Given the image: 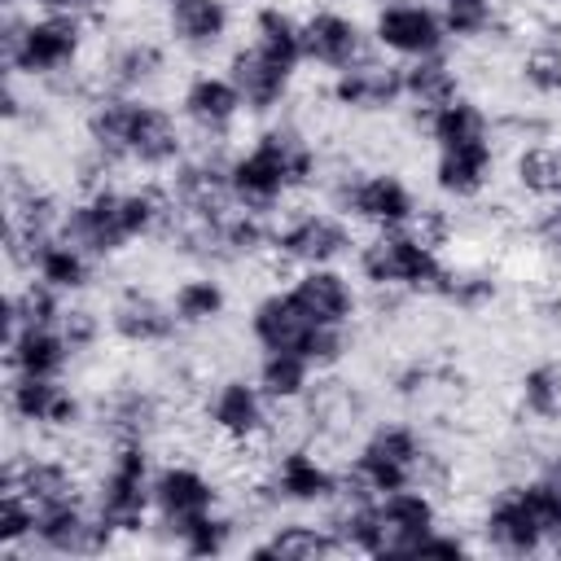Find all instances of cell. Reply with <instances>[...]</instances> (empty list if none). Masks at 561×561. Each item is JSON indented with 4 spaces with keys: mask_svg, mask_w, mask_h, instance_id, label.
<instances>
[{
    "mask_svg": "<svg viewBox=\"0 0 561 561\" xmlns=\"http://www.w3.org/2000/svg\"><path fill=\"white\" fill-rule=\"evenodd\" d=\"M105 320H110V337L131 346V351H153V346H171L184 329L175 320V307L171 298L153 294L149 285L131 280V285H118L110 307H105Z\"/></svg>",
    "mask_w": 561,
    "mask_h": 561,
    "instance_id": "cell-20",
    "label": "cell"
},
{
    "mask_svg": "<svg viewBox=\"0 0 561 561\" xmlns=\"http://www.w3.org/2000/svg\"><path fill=\"white\" fill-rule=\"evenodd\" d=\"M517 412L535 425H561V355H543L517 373Z\"/></svg>",
    "mask_w": 561,
    "mask_h": 561,
    "instance_id": "cell-43",
    "label": "cell"
},
{
    "mask_svg": "<svg viewBox=\"0 0 561 561\" xmlns=\"http://www.w3.org/2000/svg\"><path fill=\"white\" fill-rule=\"evenodd\" d=\"M320 377H324V373H320ZM298 408L307 412L311 434H329V438H342V434H351V430L364 421V399H359V390L346 386V381H337V377L316 381L311 394H307Z\"/></svg>",
    "mask_w": 561,
    "mask_h": 561,
    "instance_id": "cell-40",
    "label": "cell"
},
{
    "mask_svg": "<svg viewBox=\"0 0 561 561\" xmlns=\"http://www.w3.org/2000/svg\"><path fill=\"white\" fill-rule=\"evenodd\" d=\"M175 114L184 118V127L202 140V145H224L241 114H245V101L237 92V83L228 79V70H193L184 83H180V96H175Z\"/></svg>",
    "mask_w": 561,
    "mask_h": 561,
    "instance_id": "cell-19",
    "label": "cell"
},
{
    "mask_svg": "<svg viewBox=\"0 0 561 561\" xmlns=\"http://www.w3.org/2000/svg\"><path fill=\"white\" fill-rule=\"evenodd\" d=\"M171 66V44L153 35H123L96 61V88L123 96H149Z\"/></svg>",
    "mask_w": 561,
    "mask_h": 561,
    "instance_id": "cell-23",
    "label": "cell"
},
{
    "mask_svg": "<svg viewBox=\"0 0 561 561\" xmlns=\"http://www.w3.org/2000/svg\"><path fill=\"white\" fill-rule=\"evenodd\" d=\"M83 145L105 153L118 171L136 167L149 175H171L188 153V127L153 96L96 92L83 110Z\"/></svg>",
    "mask_w": 561,
    "mask_h": 561,
    "instance_id": "cell-1",
    "label": "cell"
},
{
    "mask_svg": "<svg viewBox=\"0 0 561 561\" xmlns=\"http://www.w3.org/2000/svg\"><path fill=\"white\" fill-rule=\"evenodd\" d=\"M456 96H465V75H460V66H456L447 53L403 61V105H408L416 118H425V114L451 105Z\"/></svg>",
    "mask_w": 561,
    "mask_h": 561,
    "instance_id": "cell-34",
    "label": "cell"
},
{
    "mask_svg": "<svg viewBox=\"0 0 561 561\" xmlns=\"http://www.w3.org/2000/svg\"><path fill=\"white\" fill-rule=\"evenodd\" d=\"M416 123H421V131H425V140H430L434 149L495 136V118H491L486 105L473 101V96H456L451 105H443V110H434V114H425V118H416Z\"/></svg>",
    "mask_w": 561,
    "mask_h": 561,
    "instance_id": "cell-41",
    "label": "cell"
},
{
    "mask_svg": "<svg viewBox=\"0 0 561 561\" xmlns=\"http://www.w3.org/2000/svg\"><path fill=\"white\" fill-rule=\"evenodd\" d=\"M39 508L13 486H0V557L4 561H26L31 539H35Z\"/></svg>",
    "mask_w": 561,
    "mask_h": 561,
    "instance_id": "cell-48",
    "label": "cell"
},
{
    "mask_svg": "<svg viewBox=\"0 0 561 561\" xmlns=\"http://www.w3.org/2000/svg\"><path fill=\"white\" fill-rule=\"evenodd\" d=\"M61 215H66V202L48 184H39L35 175H22L9 162V175H4V254H9L13 272H22L31 245L61 232Z\"/></svg>",
    "mask_w": 561,
    "mask_h": 561,
    "instance_id": "cell-12",
    "label": "cell"
},
{
    "mask_svg": "<svg viewBox=\"0 0 561 561\" xmlns=\"http://www.w3.org/2000/svg\"><path fill=\"white\" fill-rule=\"evenodd\" d=\"M61 237L83 245L96 263H114L118 254H127L136 245V237L127 228L123 184H105V188H88V193L70 197L66 215H61Z\"/></svg>",
    "mask_w": 561,
    "mask_h": 561,
    "instance_id": "cell-15",
    "label": "cell"
},
{
    "mask_svg": "<svg viewBox=\"0 0 561 561\" xmlns=\"http://www.w3.org/2000/svg\"><path fill=\"white\" fill-rule=\"evenodd\" d=\"M324 197L333 210H342L351 224L368 232L412 228L425 206L412 180L394 167H342L324 180Z\"/></svg>",
    "mask_w": 561,
    "mask_h": 561,
    "instance_id": "cell-7",
    "label": "cell"
},
{
    "mask_svg": "<svg viewBox=\"0 0 561 561\" xmlns=\"http://www.w3.org/2000/svg\"><path fill=\"white\" fill-rule=\"evenodd\" d=\"M224 508V486L197 460H162L153 473V530L167 539L171 530Z\"/></svg>",
    "mask_w": 561,
    "mask_h": 561,
    "instance_id": "cell-17",
    "label": "cell"
},
{
    "mask_svg": "<svg viewBox=\"0 0 561 561\" xmlns=\"http://www.w3.org/2000/svg\"><path fill=\"white\" fill-rule=\"evenodd\" d=\"M324 180L320 145L294 123V118H267L250 145L228 153V193L232 206L272 215L280 202H289L302 188H316Z\"/></svg>",
    "mask_w": 561,
    "mask_h": 561,
    "instance_id": "cell-2",
    "label": "cell"
},
{
    "mask_svg": "<svg viewBox=\"0 0 561 561\" xmlns=\"http://www.w3.org/2000/svg\"><path fill=\"white\" fill-rule=\"evenodd\" d=\"M434 9L451 44H482L504 26L500 0H434Z\"/></svg>",
    "mask_w": 561,
    "mask_h": 561,
    "instance_id": "cell-47",
    "label": "cell"
},
{
    "mask_svg": "<svg viewBox=\"0 0 561 561\" xmlns=\"http://www.w3.org/2000/svg\"><path fill=\"white\" fill-rule=\"evenodd\" d=\"M237 26L232 0H167L162 4V35L175 53L206 61L228 48Z\"/></svg>",
    "mask_w": 561,
    "mask_h": 561,
    "instance_id": "cell-22",
    "label": "cell"
},
{
    "mask_svg": "<svg viewBox=\"0 0 561 561\" xmlns=\"http://www.w3.org/2000/svg\"><path fill=\"white\" fill-rule=\"evenodd\" d=\"M368 35H373V48L394 57V61L434 57V53H447V44H451L434 0H381V4H373Z\"/></svg>",
    "mask_w": 561,
    "mask_h": 561,
    "instance_id": "cell-16",
    "label": "cell"
},
{
    "mask_svg": "<svg viewBox=\"0 0 561 561\" xmlns=\"http://www.w3.org/2000/svg\"><path fill=\"white\" fill-rule=\"evenodd\" d=\"M153 473L158 460L145 438L105 443V460L88 486V500L118 543L153 530Z\"/></svg>",
    "mask_w": 561,
    "mask_h": 561,
    "instance_id": "cell-5",
    "label": "cell"
},
{
    "mask_svg": "<svg viewBox=\"0 0 561 561\" xmlns=\"http://www.w3.org/2000/svg\"><path fill=\"white\" fill-rule=\"evenodd\" d=\"M57 329L66 333V342L75 346V355H88V351H96V346L105 342L110 320H105V311H96L92 302H83V298H66V311H61Z\"/></svg>",
    "mask_w": 561,
    "mask_h": 561,
    "instance_id": "cell-49",
    "label": "cell"
},
{
    "mask_svg": "<svg viewBox=\"0 0 561 561\" xmlns=\"http://www.w3.org/2000/svg\"><path fill=\"white\" fill-rule=\"evenodd\" d=\"M508 175H513V188L530 202H557L561 197V140L557 136H543V140H526L513 149L508 158Z\"/></svg>",
    "mask_w": 561,
    "mask_h": 561,
    "instance_id": "cell-37",
    "label": "cell"
},
{
    "mask_svg": "<svg viewBox=\"0 0 561 561\" xmlns=\"http://www.w3.org/2000/svg\"><path fill=\"white\" fill-rule=\"evenodd\" d=\"M88 53V22L57 9H4L0 18V66L31 88H57L79 75Z\"/></svg>",
    "mask_w": 561,
    "mask_h": 561,
    "instance_id": "cell-4",
    "label": "cell"
},
{
    "mask_svg": "<svg viewBox=\"0 0 561 561\" xmlns=\"http://www.w3.org/2000/svg\"><path fill=\"white\" fill-rule=\"evenodd\" d=\"M167 188H171L180 215H224V210H232V193H228V153H224L219 145L188 149L184 162L167 175Z\"/></svg>",
    "mask_w": 561,
    "mask_h": 561,
    "instance_id": "cell-26",
    "label": "cell"
},
{
    "mask_svg": "<svg viewBox=\"0 0 561 561\" xmlns=\"http://www.w3.org/2000/svg\"><path fill=\"white\" fill-rule=\"evenodd\" d=\"M171 307H175V320L180 329L188 333H202V329H215L228 307H232V294L224 285V276L215 267H197V272H184L175 285H171Z\"/></svg>",
    "mask_w": 561,
    "mask_h": 561,
    "instance_id": "cell-35",
    "label": "cell"
},
{
    "mask_svg": "<svg viewBox=\"0 0 561 561\" xmlns=\"http://www.w3.org/2000/svg\"><path fill=\"white\" fill-rule=\"evenodd\" d=\"M368 53H377V48H373L368 22L355 9L329 0V4H316V9L302 13V57H307V66L337 75V70L364 61Z\"/></svg>",
    "mask_w": 561,
    "mask_h": 561,
    "instance_id": "cell-18",
    "label": "cell"
},
{
    "mask_svg": "<svg viewBox=\"0 0 561 561\" xmlns=\"http://www.w3.org/2000/svg\"><path fill=\"white\" fill-rule=\"evenodd\" d=\"M469 552H478L473 535H465L456 526H438V530H430V539L421 543L416 557H469Z\"/></svg>",
    "mask_w": 561,
    "mask_h": 561,
    "instance_id": "cell-52",
    "label": "cell"
},
{
    "mask_svg": "<svg viewBox=\"0 0 561 561\" xmlns=\"http://www.w3.org/2000/svg\"><path fill=\"white\" fill-rule=\"evenodd\" d=\"M434 298L443 307H451V311L478 316V311H486L500 298V276L486 263H447L443 276H438Z\"/></svg>",
    "mask_w": 561,
    "mask_h": 561,
    "instance_id": "cell-42",
    "label": "cell"
},
{
    "mask_svg": "<svg viewBox=\"0 0 561 561\" xmlns=\"http://www.w3.org/2000/svg\"><path fill=\"white\" fill-rule=\"evenodd\" d=\"M206 430L228 447H254L272 430V399L259 390L254 373H224L202 394Z\"/></svg>",
    "mask_w": 561,
    "mask_h": 561,
    "instance_id": "cell-10",
    "label": "cell"
},
{
    "mask_svg": "<svg viewBox=\"0 0 561 561\" xmlns=\"http://www.w3.org/2000/svg\"><path fill=\"white\" fill-rule=\"evenodd\" d=\"M232 4H237V0H232Z\"/></svg>",
    "mask_w": 561,
    "mask_h": 561,
    "instance_id": "cell-58",
    "label": "cell"
},
{
    "mask_svg": "<svg viewBox=\"0 0 561 561\" xmlns=\"http://www.w3.org/2000/svg\"><path fill=\"white\" fill-rule=\"evenodd\" d=\"M250 44L259 53H267L272 61L289 66V70L307 66V57H302V18L285 4H276V0H263V4L250 9Z\"/></svg>",
    "mask_w": 561,
    "mask_h": 561,
    "instance_id": "cell-38",
    "label": "cell"
},
{
    "mask_svg": "<svg viewBox=\"0 0 561 561\" xmlns=\"http://www.w3.org/2000/svg\"><path fill=\"white\" fill-rule=\"evenodd\" d=\"M237 530H241V517L232 508H215L180 530L167 535V548L180 552V557H197V561H210V557H224L237 548Z\"/></svg>",
    "mask_w": 561,
    "mask_h": 561,
    "instance_id": "cell-44",
    "label": "cell"
},
{
    "mask_svg": "<svg viewBox=\"0 0 561 561\" xmlns=\"http://www.w3.org/2000/svg\"><path fill=\"white\" fill-rule=\"evenodd\" d=\"M96 267H101V263H96L83 245H75L70 237L53 232V237H44L39 245H31V254H26V263H22V276L44 280V285L57 289L61 298H83V294L96 285Z\"/></svg>",
    "mask_w": 561,
    "mask_h": 561,
    "instance_id": "cell-30",
    "label": "cell"
},
{
    "mask_svg": "<svg viewBox=\"0 0 561 561\" xmlns=\"http://www.w3.org/2000/svg\"><path fill=\"white\" fill-rule=\"evenodd\" d=\"M294 302L307 311L311 324H342L351 329L359 320V280H351V272L342 263H324V267H294L289 285Z\"/></svg>",
    "mask_w": 561,
    "mask_h": 561,
    "instance_id": "cell-25",
    "label": "cell"
},
{
    "mask_svg": "<svg viewBox=\"0 0 561 561\" xmlns=\"http://www.w3.org/2000/svg\"><path fill=\"white\" fill-rule=\"evenodd\" d=\"M447 259L438 245H430L416 228H386L359 241L355 250V276L364 289L386 298H434L438 276Z\"/></svg>",
    "mask_w": 561,
    "mask_h": 561,
    "instance_id": "cell-6",
    "label": "cell"
},
{
    "mask_svg": "<svg viewBox=\"0 0 561 561\" xmlns=\"http://www.w3.org/2000/svg\"><path fill=\"white\" fill-rule=\"evenodd\" d=\"M75 346L57 324H31L4 333V373L9 377H66L75 364Z\"/></svg>",
    "mask_w": 561,
    "mask_h": 561,
    "instance_id": "cell-32",
    "label": "cell"
},
{
    "mask_svg": "<svg viewBox=\"0 0 561 561\" xmlns=\"http://www.w3.org/2000/svg\"><path fill=\"white\" fill-rule=\"evenodd\" d=\"M48 9H57V13H75V18H83V22H92L101 9H105V0H53Z\"/></svg>",
    "mask_w": 561,
    "mask_h": 561,
    "instance_id": "cell-54",
    "label": "cell"
},
{
    "mask_svg": "<svg viewBox=\"0 0 561 561\" xmlns=\"http://www.w3.org/2000/svg\"><path fill=\"white\" fill-rule=\"evenodd\" d=\"M443 381H447V368L434 364V359H408V364H399V368L390 373V390H394L399 399H421V394H430V390L443 386Z\"/></svg>",
    "mask_w": 561,
    "mask_h": 561,
    "instance_id": "cell-51",
    "label": "cell"
},
{
    "mask_svg": "<svg viewBox=\"0 0 561 561\" xmlns=\"http://www.w3.org/2000/svg\"><path fill=\"white\" fill-rule=\"evenodd\" d=\"M61 311H66V298L57 289H48L35 276H22L9 285V298H4V333L31 329V324H57Z\"/></svg>",
    "mask_w": 561,
    "mask_h": 561,
    "instance_id": "cell-45",
    "label": "cell"
},
{
    "mask_svg": "<svg viewBox=\"0 0 561 561\" xmlns=\"http://www.w3.org/2000/svg\"><path fill=\"white\" fill-rule=\"evenodd\" d=\"M517 79L535 101H561V31H543L517 57Z\"/></svg>",
    "mask_w": 561,
    "mask_h": 561,
    "instance_id": "cell-46",
    "label": "cell"
},
{
    "mask_svg": "<svg viewBox=\"0 0 561 561\" xmlns=\"http://www.w3.org/2000/svg\"><path fill=\"white\" fill-rule=\"evenodd\" d=\"M92 421H96L105 443H123V438L149 443L162 430V394L153 386H140V381L105 386L92 403Z\"/></svg>",
    "mask_w": 561,
    "mask_h": 561,
    "instance_id": "cell-29",
    "label": "cell"
},
{
    "mask_svg": "<svg viewBox=\"0 0 561 561\" xmlns=\"http://www.w3.org/2000/svg\"><path fill=\"white\" fill-rule=\"evenodd\" d=\"M4 412L35 434H75L92 421V403L66 377H9Z\"/></svg>",
    "mask_w": 561,
    "mask_h": 561,
    "instance_id": "cell-13",
    "label": "cell"
},
{
    "mask_svg": "<svg viewBox=\"0 0 561 561\" xmlns=\"http://www.w3.org/2000/svg\"><path fill=\"white\" fill-rule=\"evenodd\" d=\"M263 478L272 486L276 508H329L342 495V469L329 465L311 443H285L267 456Z\"/></svg>",
    "mask_w": 561,
    "mask_h": 561,
    "instance_id": "cell-11",
    "label": "cell"
},
{
    "mask_svg": "<svg viewBox=\"0 0 561 561\" xmlns=\"http://www.w3.org/2000/svg\"><path fill=\"white\" fill-rule=\"evenodd\" d=\"M333 4H346V9H351V4H355V0H333ZM373 4H381V0H373Z\"/></svg>",
    "mask_w": 561,
    "mask_h": 561,
    "instance_id": "cell-57",
    "label": "cell"
},
{
    "mask_svg": "<svg viewBox=\"0 0 561 561\" xmlns=\"http://www.w3.org/2000/svg\"><path fill=\"white\" fill-rule=\"evenodd\" d=\"M329 101L346 114H390L403 105V61L368 53L329 79Z\"/></svg>",
    "mask_w": 561,
    "mask_h": 561,
    "instance_id": "cell-24",
    "label": "cell"
},
{
    "mask_svg": "<svg viewBox=\"0 0 561 561\" xmlns=\"http://www.w3.org/2000/svg\"><path fill=\"white\" fill-rule=\"evenodd\" d=\"M114 548H118V539H114L110 526L96 517L92 500L79 495V500H61V504L39 508L35 539H31L26 561H35V557L75 561V557H101V552H114Z\"/></svg>",
    "mask_w": 561,
    "mask_h": 561,
    "instance_id": "cell-14",
    "label": "cell"
},
{
    "mask_svg": "<svg viewBox=\"0 0 561 561\" xmlns=\"http://www.w3.org/2000/svg\"><path fill=\"white\" fill-rule=\"evenodd\" d=\"M473 539H478V548L500 552V557H513V561H526V557H543L548 552L539 513H535L530 491H526V478H508V482H500L486 495V504L478 513V526H473Z\"/></svg>",
    "mask_w": 561,
    "mask_h": 561,
    "instance_id": "cell-9",
    "label": "cell"
},
{
    "mask_svg": "<svg viewBox=\"0 0 561 561\" xmlns=\"http://www.w3.org/2000/svg\"><path fill=\"white\" fill-rule=\"evenodd\" d=\"M447 482H451V460L408 416L373 421L342 465V495H386L399 486L443 491Z\"/></svg>",
    "mask_w": 561,
    "mask_h": 561,
    "instance_id": "cell-3",
    "label": "cell"
},
{
    "mask_svg": "<svg viewBox=\"0 0 561 561\" xmlns=\"http://www.w3.org/2000/svg\"><path fill=\"white\" fill-rule=\"evenodd\" d=\"M530 232H535V241H539L548 254H561V197H557V202H548V206L535 215Z\"/></svg>",
    "mask_w": 561,
    "mask_h": 561,
    "instance_id": "cell-53",
    "label": "cell"
},
{
    "mask_svg": "<svg viewBox=\"0 0 561 561\" xmlns=\"http://www.w3.org/2000/svg\"><path fill=\"white\" fill-rule=\"evenodd\" d=\"M311 329L316 324L307 320V311L294 302L289 289H267L245 311V333L259 351H302Z\"/></svg>",
    "mask_w": 561,
    "mask_h": 561,
    "instance_id": "cell-31",
    "label": "cell"
},
{
    "mask_svg": "<svg viewBox=\"0 0 561 561\" xmlns=\"http://www.w3.org/2000/svg\"><path fill=\"white\" fill-rule=\"evenodd\" d=\"M272 254V215L259 210H224L215 224V263H254Z\"/></svg>",
    "mask_w": 561,
    "mask_h": 561,
    "instance_id": "cell-39",
    "label": "cell"
},
{
    "mask_svg": "<svg viewBox=\"0 0 561 561\" xmlns=\"http://www.w3.org/2000/svg\"><path fill=\"white\" fill-rule=\"evenodd\" d=\"M53 0H4V9H48Z\"/></svg>",
    "mask_w": 561,
    "mask_h": 561,
    "instance_id": "cell-56",
    "label": "cell"
},
{
    "mask_svg": "<svg viewBox=\"0 0 561 561\" xmlns=\"http://www.w3.org/2000/svg\"><path fill=\"white\" fill-rule=\"evenodd\" d=\"M245 552L263 557V561H329V557H346L337 530L329 522H307V517H285V522L267 526V535L245 543Z\"/></svg>",
    "mask_w": 561,
    "mask_h": 561,
    "instance_id": "cell-33",
    "label": "cell"
},
{
    "mask_svg": "<svg viewBox=\"0 0 561 561\" xmlns=\"http://www.w3.org/2000/svg\"><path fill=\"white\" fill-rule=\"evenodd\" d=\"M254 381L272 399V408H298L320 381V368L302 351H259Z\"/></svg>",
    "mask_w": 561,
    "mask_h": 561,
    "instance_id": "cell-36",
    "label": "cell"
},
{
    "mask_svg": "<svg viewBox=\"0 0 561 561\" xmlns=\"http://www.w3.org/2000/svg\"><path fill=\"white\" fill-rule=\"evenodd\" d=\"M526 491H530V504L539 513L548 557H561V482L535 469V473H526Z\"/></svg>",
    "mask_w": 561,
    "mask_h": 561,
    "instance_id": "cell-50",
    "label": "cell"
},
{
    "mask_svg": "<svg viewBox=\"0 0 561 561\" xmlns=\"http://www.w3.org/2000/svg\"><path fill=\"white\" fill-rule=\"evenodd\" d=\"M557 4H561V0H557Z\"/></svg>",
    "mask_w": 561,
    "mask_h": 561,
    "instance_id": "cell-59",
    "label": "cell"
},
{
    "mask_svg": "<svg viewBox=\"0 0 561 561\" xmlns=\"http://www.w3.org/2000/svg\"><path fill=\"white\" fill-rule=\"evenodd\" d=\"M495 171H500V149H495V136H486V140H465V145L434 149L430 184H434V193L443 202L473 206V202H482L491 193Z\"/></svg>",
    "mask_w": 561,
    "mask_h": 561,
    "instance_id": "cell-21",
    "label": "cell"
},
{
    "mask_svg": "<svg viewBox=\"0 0 561 561\" xmlns=\"http://www.w3.org/2000/svg\"><path fill=\"white\" fill-rule=\"evenodd\" d=\"M539 473H548V478H557V482H561V443L543 447V456H539Z\"/></svg>",
    "mask_w": 561,
    "mask_h": 561,
    "instance_id": "cell-55",
    "label": "cell"
},
{
    "mask_svg": "<svg viewBox=\"0 0 561 561\" xmlns=\"http://www.w3.org/2000/svg\"><path fill=\"white\" fill-rule=\"evenodd\" d=\"M355 224L333 206H298L272 224V259L285 267H324L355 259Z\"/></svg>",
    "mask_w": 561,
    "mask_h": 561,
    "instance_id": "cell-8",
    "label": "cell"
},
{
    "mask_svg": "<svg viewBox=\"0 0 561 561\" xmlns=\"http://www.w3.org/2000/svg\"><path fill=\"white\" fill-rule=\"evenodd\" d=\"M0 486L22 491L26 500H35V508L88 495L79 469L61 451H9L0 465Z\"/></svg>",
    "mask_w": 561,
    "mask_h": 561,
    "instance_id": "cell-28",
    "label": "cell"
},
{
    "mask_svg": "<svg viewBox=\"0 0 561 561\" xmlns=\"http://www.w3.org/2000/svg\"><path fill=\"white\" fill-rule=\"evenodd\" d=\"M224 70H228V79L237 83V92H241V101H245V114H254V118H276V114L289 105L294 79H298V70L272 61V57L259 53L250 39L228 53Z\"/></svg>",
    "mask_w": 561,
    "mask_h": 561,
    "instance_id": "cell-27",
    "label": "cell"
}]
</instances>
